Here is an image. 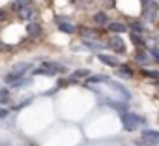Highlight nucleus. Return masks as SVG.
Wrapping results in <instances>:
<instances>
[{"label": "nucleus", "instance_id": "obj_16", "mask_svg": "<svg viewBox=\"0 0 159 146\" xmlns=\"http://www.w3.org/2000/svg\"><path fill=\"white\" fill-rule=\"evenodd\" d=\"M84 43H86L88 47H92L94 51H99V49H101V45H99V43H96V41H84Z\"/></svg>", "mask_w": 159, "mask_h": 146}, {"label": "nucleus", "instance_id": "obj_8", "mask_svg": "<svg viewBox=\"0 0 159 146\" xmlns=\"http://www.w3.org/2000/svg\"><path fill=\"white\" fill-rule=\"evenodd\" d=\"M94 23L99 25V26H109V17H107V13L98 11V13L94 15Z\"/></svg>", "mask_w": 159, "mask_h": 146}, {"label": "nucleus", "instance_id": "obj_1", "mask_svg": "<svg viewBox=\"0 0 159 146\" xmlns=\"http://www.w3.org/2000/svg\"><path fill=\"white\" fill-rule=\"evenodd\" d=\"M30 69H32V64H17V66L8 73V75H6V83L15 84L17 79H23V77H25V73L30 71Z\"/></svg>", "mask_w": 159, "mask_h": 146}, {"label": "nucleus", "instance_id": "obj_11", "mask_svg": "<svg viewBox=\"0 0 159 146\" xmlns=\"http://www.w3.org/2000/svg\"><path fill=\"white\" fill-rule=\"evenodd\" d=\"M19 17H21V19H32V17H34V10H32L30 6H26V8L19 10Z\"/></svg>", "mask_w": 159, "mask_h": 146}, {"label": "nucleus", "instance_id": "obj_18", "mask_svg": "<svg viewBox=\"0 0 159 146\" xmlns=\"http://www.w3.org/2000/svg\"><path fill=\"white\" fill-rule=\"evenodd\" d=\"M6 19V11L4 10H0V21H4Z\"/></svg>", "mask_w": 159, "mask_h": 146}, {"label": "nucleus", "instance_id": "obj_10", "mask_svg": "<svg viewBox=\"0 0 159 146\" xmlns=\"http://www.w3.org/2000/svg\"><path fill=\"white\" fill-rule=\"evenodd\" d=\"M98 56H99V60H101L103 64H107V66H118L116 56H111V54H98Z\"/></svg>", "mask_w": 159, "mask_h": 146}, {"label": "nucleus", "instance_id": "obj_15", "mask_svg": "<svg viewBox=\"0 0 159 146\" xmlns=\"http://www.w3.org/2000/svg\"><path fill=\"white\" fill-rule=\"evenodd\" d=\"M90 73H88V69H77L75 73H73V77H88Z\"/></svg>", "mask_w": 159, "mask_h": 146}, {"label": "nucleus", "instance_id": "obj_12", "mask_svg": "<svg viewBox=\"0 0 159 146\" xmlns=\"http://www.w3.org/2000/svg\"><path fill=\"white\" fill-rule=\"evenodd\" d=\"M10 103V92L8 90H0V105Z\"/></svg>", "mask_w": 159, "mask_h": 146}, {"label": "nucleus", "instance_id": "obj_5", "mask_svg": "<svg viewBox=\"0 0 159 146\" xmlns=\"http://www.w3.org/2000/svg\"><path fill=\"white\" fill-rule=\"evenodd\" d=\"M109 45H111L116 52H124V51H125V45H124V41H122L120 36H112V38L109 39Z\"/></svg>", "mask_w": 159, "mask_h": 146}, {"label": "nucleus", "instance_id": "obj_3", "mask_svg": "<svg viewBox=\"0 0 159 146\" xmlns=\"http://www.w3.org/2000/svg\"><path fill=\"white\" fill-rule=\"evenodd\" d=\"M64 71H66L64 66L52 64V62H47V64H43L36 69V73H41V75H56V73H64Z\"/></svg>", "mask_w": 159, "mask_h": 146}, {"label": "nucleus", "instance_id": "obj_17", "mask_svg": "<svg viewBox=\"0 0 159 146\" xmlns=\"http://www.w3.org/2000/svg\"><path fill=\"white\" fill-rule=\"evenodd\" d=\"M144 75H148V77H155V79H159V73H155V71H144Z\"/></svg>", "mask_w": 159, "mask_h": 146}, {"label": "nucleus", "instance_id": "obj_2", "mask_svg": "<svg viewBox=\"0 0 159 146\" xmlns=\"http://www.w3.org/2000/svg\"><path fill=\"white\" fill-rule=\"evenodd\" d=\"M122 122H124V129L127 131H135L140 124H144V120L133 112H122Z\"/></svg>", "mask_w": 159, "mask_h": 146}, {"label": "nucleus", "instance_id": "obj_7", "mask_svg": "<svg viewBox=\"0 0 159 146\" xmlns=\"http://www.w3.org/2000/svg\"><path fill=\"white\" fill-rule=\"evenodd\" d=\"M26 32H28L32 38H38V36H41V25H39V23H28Z\"/></svg>", "mask_w": 159, "mask_h": 146}, {"label": "nucleus", "instance_id": "obj_13", "mask_svg": "<svg viewBox=\"0 0 159 146\" xmlns=\"http://www.w3.org/2000/svg\"><path fill=\"white\" fill-rule=\"evenodd\" d=\"M129 38H131V41H133L137 47H142V43H144V41H142V38H140L139 34H129Z\"/></svg>", "mask_w": 159, "mask_h": 146}, {"label": "nucleus", "instance_id": "obj_4", "mask_svg": "<svg viewBox=\"0 0 159 146\" xmlns=\"http://www.w3.org/2000/svg\"><path fill=\"white\" fill-rule=\"evenodd\" d=\"M142 142L146 146L159 144V131H155V129H144L142 131Z\"/></svg>", "mask_w": 159, "mask_h": 146}, {"label": "nucleus", "instance_id": "obj_6", "mask_svg": "<svg viewBox=\"0 0 159 146\" xmlns=\"http://www.w3.org/2000/svg\"><path fill=\"white\" fill-rule=\"evenodd\" d=\"M56 25H58V28H60L64 34H73V32H75V26H73L71 23L64 21L62 17H58V19H56Z\"/></svg>", "mask_w": 159, "mask_h": 146}, {"label": "nucleus", "instance_id": "obj_19", "mask_svg": "<svg viewBox=\"0 0 159 146\" xmlns=\"http://www.w3.org/2000/svg\"><path fill=\"white\" fill-rule=\"evenodd\" d=\"M6 114H8V111H6V109H0V118H4Z\"/></svg>", "mask_w": 159, "mask_h": 146}, {"label": "nucleus", "instance_id": "obj_14", "mask_svg": "<svg viewBox=\"0 0 159 146\" xmlns=\"http://www.w3.org/2000/svg\"><path fill=\"white\" fill-rule=\"evenodd\" d=\"M135 58H137V62H140V64H148V56H146L142 51H140V52H137V56H135Z\"/></svg>", "mask_w": 159, "mask_h": 146}, {"label": "nucleus", "instance_id": "obj_9", "mask_svg": "<svg viewBox=\"0 0 159 146\" xmlns=\"http://www.w3.org/2000/svg\"><path fill=\"white\" fill-rule=\"evenodd\" d=\"M109 30H111L112 34H122V32L127 30V26L122 25V23H109Z\"/></svg>", "mask_w": 159, "mask_h": 146}]
</instances>
